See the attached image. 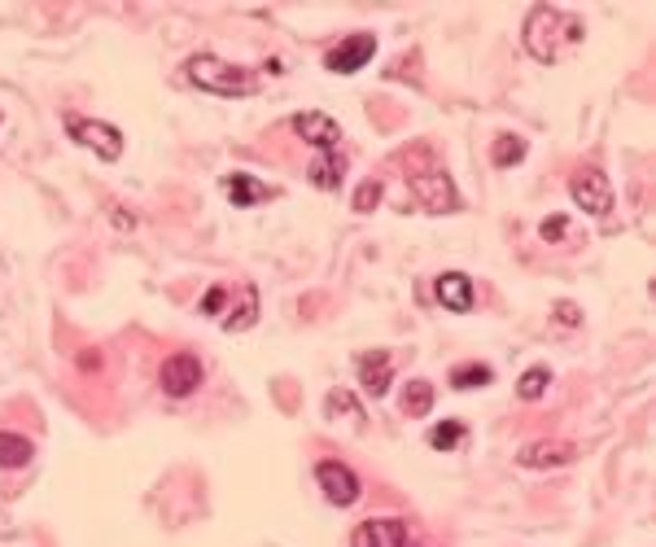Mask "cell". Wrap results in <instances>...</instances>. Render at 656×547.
Returning a JSON list of instances; mask_svg holds the SVG:
<instances>
[{"label":"cell","instance_id":"d4e9b609","mask_svg":"<svg viewBox=\"0 0 656 547\" xmlns=\"http://www.w3.org/2000/svg\"><path fill=\"white\" fill-rule=\"evenodd\" d=\"M565 232H569L565 215H552V219H543V224H539V237H543V241H561Z\"/></svg>","mask_w":656,"mask_h":547},{"label":"cell","instance_id":"9c48e42d","mask_svg":"<svg viewBox=\"0 0 656 547\" xmlns=\"http://www.w3.org/2000/svg\"><path fill=\"white\" fill-rule=\"evenodd\" d=\"M350 547H407V526L398 517H367L350 531Z\"/></svg>","mask_w":656,"mask_h":547},{"label":"cell","instance_id":"3957f363","mask_svg":"<svg viewBox=\"0 0 656 547\" xmlns=\"http://www.w3.org/2000/svg\"><path fill=\"white\" fill-rule=\"evenodd\" d=\"M66 132L75 145L92 149L97 158L105 162H118L123 158V132L114 123H101V118H79V114H66Z\"/></svg>","mask_w":656,"mask_h":547},{"label":"cell","instance_id":"4fadbf2b","mask_svg":"<svg viewBox=\"0 0 656 547\" xmlns=\"http://www.w3.org/2000/svg\"><path fill=\"white\" fill-rule=\"evenodd\" d=\"M294 132H298L307 145H316V153H325V149H337V145H341V127H337V118H328V114H320V110L294 114Z\"/></svg>","mask_w":656,"mask_h":547},{"label":"cell","instance_id":"7402d4cb","mask_svg":"<svg viewBox=\"0 0 656 547\" xmlns=\"http://www.w3.org/2000/svg\"><path fill=\"white\" fill-rule=\"evenodd\" d=\"M521 158H525V140H521V136H499L495 149H490V162H495V167H517Z\"/></svg>","mask_w":656,"mask_h":547},{"label":"cell","instance_id":"9a60e30c","mask_svg":"<svg viewBox=\"0 0 656 547\" xmlns=\"http://www.w3.org/2000/svg\"><path fill=\"white\" fill-rule=\"evenodd\" d=\"M224 193H228V202H233V206H255V202H268V197H272V189H268L263 180L246 175V171L224 175Z\"/></svg>","mask_w":656,"mask_h":547},{"label":"cell","instance_id":"4316f807","mask_svg":"<svg viewBox=\"0 0 656 547\" xmlns=\"http://www.w3.org/2000/svg\"><path fill=\"white\" fill-rule=\"evenodd\" d=\"M114 224H118V228H132V224H136V219H132V215H123V210H118V206H114Z\"/></svg>","mask_w":656,"mask_h":547},{"label":"cell","instance_id":"cb8c5ba5","mask_svg":"<svg viewBox=\"0 0 656 547\" xmlns=\"http://www.w3.org/2000/svg\"><path fill=\"white\" fill-rule=\"evenodd\" d=\"M325 412H328V417H337V412H346V417H354V421H359V417H363V412H359V408H354V399H350V395H346V390H337V395H328Z\"/></svg>","mask_w":656,"mask_h":547},{"label":"cell","instance_id":"5b68a950","mask_svg":"<svg viewBox=\"0 0 656 547\" xmlns=\"http://www.w3.org/2000/svg\"><path fill=\"white\" fill-rule=\"evenodd\" d=\"M202 360L193 355V351H176L171 360H162V373H158V386H162V395H171V399H189V395H197V386H202Z\"/></svg>","mask_w":656,"mask_h":547},{"label":"cell","instance_id":"6da1fadb","mask_svg":"<svg viewBox=\"0 0 656 547\" xmlns=\"http://www.w3.org/2000/svg\"><path fill=\"white\" fill-rule=\"evenodd\" d=\"M525 48H530V57H539V61H561L574 44H583V35H587V26H583V18L578 13H565V9H556V4H534L530 13H525Z\"/></svg>","mask_w":656,"mask_h":547},{"label":"cell","instance_id":"e0dca14e","mask_svg":"<svg viewBox=\"0 0 656 547\" xmlns=\"http://www.w3.org/2000/svg\"><path fill=\"white\" fill-rule=\"evenodd\" d=\"M429 412H433V386L420 381V377L407 381V390H403V417H416V421H420V417H429Z\"/></svg>","mask_w":656,"mask_h":547},{"label":"cell","instance_id":"7c38bea8","mask_svg":"<svg viewBox=\"0 0 656 547\" xmlns=\"http://www.w3.org/2000/svg\"><path fill=\"white\" fill-rule=\"evenodd\" d=\"M433 298H438L446 311L464 316V311H473V303H477V289H473V281H468L464 272H442V276L433 281Z\"/></svg>","mask_w":656,"mask_h":547},{"label":"cell","instance_id":"7a4b0ae2","mask_svg":"<svg viewBox=\"0 0 656 547\" xmlns=\"http://www.w3.org/2000/svg\"><path fill=\"white\" fill-rule=\"evenodd\" d=\"M184 79L202 92H215V96H255L259 92V70L250 66H233L215 53H197L184 61Z\"/></svg>","mask_w":656,"mask_h":547},{"label":"cell","instance_id":"44dd1931","mask_svg":"<svg viewBox=\"0 0 656 547\" xmlns=\"http://www.w3.org/2000/svg\"><path fill=\"white\" fill-rule=\"evenodd\" d=\"M495 381V373L486 368V364H460L455 373H451V386L455 390H477V386H490Z\"/></svg>","mask_w":656,"mask_h":547},{"label":"cell","instance_id":"d6986e66","mask_svg":"<svg viewBox=\"0 0 656 547\" xmlns=\"http://www.w3.org/2000/svg\"><path fill=\"white\" fill-rule=\"evenodd\" d=\"M464 434H468V430H464V421H442V425H433L425 438H429V447H433V452H455V447L464 443Z\"/></svg>","mask_w":656,"mask_h":547},{"label":"cell","instance_id":"5bb4252c","mask_svg":"<svg viewBox=\"0 0 656 547\" xmlns=\"http://www.w3.org/2000/svg\"><path fill=\"white\" fill-rule=\"evenodd\" d=\"M354 368H359V386H363L372 399H381V395L389 390V381H394V360H389L385 351L359 355V360H354Z\"/></svg>","mask_w":656,"mask_h":547},{"label":"cell","instance_id":"52a82bcc","mask_svg":"<svg viewBox=\"0 0 656 547\" xmlns=\"http://www.w3.org/2000/svg\"><path fill=\"white\" fill-rule=\"evenodd\" d=\"M316 482H320L328 504H337V509L359 504V478H354L350 465H341V460H320V465H316Z\"/></svg>","mask_w":656,"mask_h":547},{"label":"cell","instance_id":"ac0fdd59","mask_svg":"<svg viewBox=\"0 0 656 547\" xmlns=\"http://www.w3.org/2000/svg\"><path fill=\"white\" fill-rule=\"evenodd\" d=\"M22 465H31V443L22 434L0 430V469H22Z\"/></svg>","mask_w":656,"mask_h":547},{"label":"cell","instance_id":"8992f818","mask_svg":"<svg viewBox=\"0 0 656 547\" xmlns=\"http://www.w3.org/2000/svg\"><path fill=\"white\" fill-rule=\"evenodd\" d=\"M411 197H416L429 215H451V210H460V193H455V184H451L446 171H420V175H411Z\"/></svg>","mask_w":656,"mask_h":547},{"label":"cell","instance_id":"2e32d148","mask_svg":"<svg viewBox=\"0 0 656 547\" xmlns=\"http://www.w3.org/2000/svg\"><path fill=\"white\" fill-rule=\"evenodd\" d=\"M341 175H346V153L341 149H325V153H316L312 158V167H307V180L316 184V189H337L341 184Z\"/></svg>","mask_w":656,"mask_h":547},{"label":"cell","instance_id":"ba28073f","mask_svg":"<svg viewBox=\"0 0 656 547\" xmlns=\"http://www.w3.org/2000/svg\"><path fill=\"white\" fill-rule=\"evenodd\" d=\"M372 53H376V35L354 31V35H346V39L328 53L325 66L332 70V75H354V70H363V66L372 61Z\"/></svg>","mask_w":656,"mask_h":547},{"label":"cell","instance_id":"30bf717a","mask_svg":"<svg viewBox=\"0 0 656 547\" xmlns=\"http://www.w3.org/2000/svg\"><path fill=\"white\" fill-rule=\"evenodd\" d=\"M574 443H561V438H539V443H525L517 465L521 469H565L574 460Z\"/></svg>","mask_w":656,"mask_h":547},{"label":"cell","instance_id":"603a6c76","mask_svg":"<svg viewBox=\"0 0 656 547\" xmlns=\"http://www.w3.org/2000/svg\"><path fill=\"white\" fill-rule=\"evenodd\" d=\"M381 193H385V189H381L376 180H363V184L354 189V210H359V215L376 210V206H381Z\"/></svg>","mask_w":656,"mask_h":547},{"label":"cell","instance_id":"ffe728a7","mask_svg":"<svg viewBox=\"0 0 656 547\" xmlns=\"http://www.w3.org/2000/svg\"><path fill=\"white\" fill-rule=\"evenodd\" d=\"M547 386H552V373H547V368H525L521 381H517V395H521L525 403H539V399L547 395Z\"/></svg>","mask_w":656,"mask_h":547},{"label":"cell","instance_id":"8fae6325","mask_svg":"<svg viewBox=\"0 0 656 547\" xmlns=\"http://www.w3.org/2000/svg\"><path fill=\"white\" fill-rule=\"evenodd\" d=\"M228 311L219 316V324L228 329V333H241V329H250L255 320H259V289L255 285H237V289H228Z\"/></svg>","mask_w":656,"mask_h":547},{"label":"cell","instance_id":"277c9868","mask_svg":"<svg viewBox=\"0 0 656 547\" xmlns=\"http://www.w3.org/2000/svg\"><path fill=\"white\" fill-rule=\"evenodd\" d=\"M569 197H574L587 215H596V219H604V215L613 210V184H609V175H604L600 167H583V171H574V180H569Z\"/></svg>","mask_w":656,"mask_h":547},{"label":"cell","instance_id":"484cf974","mask_svg":"<svg viewBox=\"0 0 656 547\" xmlns=\"http://www.w3.org/2000/svg\"><path fill=\"white\" fill-rule=\"evenodd\" d=\"M556 320H561L565 329H574L583 316H578V307H574V303H556Z\"/></svg>","mask_w":656,"mask_h":547}]
</instances>
